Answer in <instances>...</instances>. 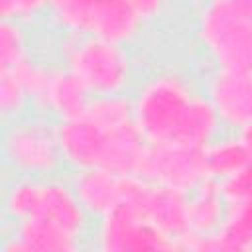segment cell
I'll use <instances>...</instances> for the list:
<instances>
[{"mask_svg": "<svg viewBox=\"0 0 252 252\" xmlns=\"http://www.w3.org/2000/svg\"><path fill=\"white\" fill-rule=\"evenodd\" d=\"M201 91L195 79L175 65H163L140 77L130 94L134 120L148 144L177 142L183 120Z\"/></svg>", "mask_w": 252, "mask_h": 252, "instance_id": "obj_1", "label": "cell"}, {"mask_svg": "<svg viewBox=\"0 0 252 252\" xmlns=\"http://www.w3.org/2000/svg\"><path fill=\"white\" fill-rule=\"evenodd\" d=\"M57 55L93 96L132 93L140 79L132 47L104 37L61 33Z\"/></svg>", "mask_w": 252, "mask_h": 252, "instance_id": "obj_2", "label": "cell"}, {"mask_svg": "<svg viewBox=\"0 0 252 252\" xmlns=\"http://www.w3.org/2000/svg\"><path fill=\"white\" fill-rule=\"evenodd\" d=\"M193 39L209 69L252 73V22L222 2L207 0L195 10Z\"/></svg>", "mask_w": 252, "mask_h": 252, "instance_id": "obj_3", "label": "cell"}, {"mask_svg": "<svg viewBox=\"0 0 252 252\" xmlns=\"http://www.w3.org/2000/svg\"><path fill=\"white\" fill-rule=\"evenodd\" d=\"M47 20L61 33L96 35L130 47L148 30L128 0H51Z\"/></svg>", "mask_w": 252, "mask_h": 252, "instance_id": "obj_4", "label": "cell"}, {"mask_svg": "<svg viewBox=\"0 0 252 252\" xmlns=\"http://www.w3.org/2000/svg\"><path fill=\"white\" fill-rule=\"evenodd\" d=\"M2 163L6 175L51 177L65 169L55 120L41 114H28L4 122Z\"/></svg>", "mask_w": 252, "mask_h": 252, "instance_id": "obj_5", "label": "cell"}, {"mask_svg": "<svg viewBox=\"0 0 252 252\" xmlns=\"http://www.w3.org/2000/svg\"><path fill=\"white\" fill-rule=\"evenodd\" d=\"M91 246L100 252L177 250V244L148 222L130 203L120 205L106 217L93 222Z\"/></svg>", "mask_w": 252, "mask_h": 252, "instance_id": "obj_6", "label": "cell"}, {"mask_svg": "<svg viewBox=\"0 0 252 252\" xmlns=\"http://www.w3.org/2000/svg\"><path fill=\"white\" fill-rule=\"evenodd\" d=\"M205 148L189 146L183 142H158L148 144L138 177L179 191H193L203 179L205 171Z\"/></svg>", "mask_w": 252, "mask_h": 252, "instance_id": "obj_7", "label": "cell"}, {"mask_svg": "<svg viewBox=\"0 0 252 252\" xmlns=\"http://www.w3.org/2000/svg\"><path fill=\"white\" fill-rule=\"evenodd\" d=\"M187 195L185 191L154 185L140 177H136L134 187L126 203H130L148 222H152L158 230L169 236L177 250H181V242L185 240L187 228Z\"/></svg>", "mask_w": 252, "mask_h": 252, "instance_id": "obj_8", "label": "cell"}, {"mask_svg": "<svg viewBox=\"0 0 252 252\" xmlns=\"http://www.w3.org/2000/svg\"><path fill=\"white\" fill-rule=\"evenodd\" d=\"M32 219H41L45 222H51L85 242L91 240L93 219L87 215L81 201L77 199L69 177H63L61 173L51 177H41L37 207Z\"/></svg>", "mask_w": 252, "mask_h": 252, "instance_id": "obj_9", "label": "cell"}, {"mask_svg": "<svg viewBox=\"0 0 252 252\" xmlns=\"http://www.w3.org/2000/svg\"><path fill=\"white\" fill-rule=\"evenodd\" d=\"M203 93L215 106L226 132H236L252 122V73L209 69Z\"/></svg>", "mask_w": 252, "mask_h": 252, "instance_id": "obj_10", "label": "cell"}, {"mask_svg": "<svg viewBox=\"0 0 252 252\" xmlns=\"http://www.w3.org/2000/svg\"><path fill=\"white\" fill-rule=\"evenodd\" d=\"M55 128L65 169L77 171L87 167H102L110 128L94 122L87 114L59 120L55 122Z\"/></svg>", "mask_w": 252, "mask_h": 252, "instance_id": "obj_11", "label": "cell"}, {"mask_svg": "<svg viewBox=\"0 0 252 252\" xmlns=\"http://www.w3.org/2000/svg\"><path fill=\"white\" fill-rule=\"evenodd\" d=\"M69 173L71 187L93 222L124 205L136 181V177H126L106 167H87Z\"/></svg>", "mask_w": 252, "mask_h": 252, "instance_id": "obj_12", "label": "cell"}, {"mask_svg": "<svg viewBox=\"0 0 252 252\" xmlns=\"http://www.w3.org/2000/svg\"><path fill=\"white\" fill-rule=\"evenodd\" d=\"M85 246V240L41 219L2 224L0 252H79Z\"/></svg>", "mask_w": 252, "mask_h": 252, "instance_id": "obj_13", "label": "cell"}, {"mask_svg": "<svg viewBox=\"0 0 252 252\" xmlns=\"http://www.w3.org/2000/svg\"><path fill=\"white\" fill-rule=\"evenodd\" d=\"M93 94L87 87L61 63L51 65V73L41 100L35 106V114L47 116L55 122L85 114Z\"/></svg>", "mask_w": 252, "mask_h": 252, "instance_id": "obj_14", "label": "cell"}, {"mask_svg": "<svg viewBox=\"0 0 252 252\" xmlns=\"http://www.w3.org/2000/svg\"><path fill=\"white\" fill-rule=\"evenodd\" d=\"M181 250L193 252H252V201L228 205L222 226L209 236L187 232Z\"/></svg>", "mask_w": 252, "mask_h": 252, "instance_id": "obj_15", "label": "cell"}, {"mask_svg": "<svg viewBox=\"0 0 252 252\" xmlns=\"http://www.w3.org/2000/svg\"><path fill=\"white\" fill-rule=\"evenodd\" d=\"M228 203L222 195L220 183L215 179H203L187 195V228L193 236L215 234L226 219Z\"/></svg>", "mask_w": 252, "mask_h": 252, "instance_id": "obj_16", "label": "cell"}, {"mask_svg": "<svg viewBox=\"0 0 252 252\" xmlns=\"http://www.w3.org/2000/svg\"><path fill=\"white\" fill-rule=\"evenodd\" d=\"M203 154H205L207 177L219 183L234 175L238 169H242L250 161V156L242 146L238 134L226 132V130L219 134L209 146H205Z\"/></svg>", "mask_w": 252, "mask_h": 252, "instance_id": "obj_17", "label": "cell"}, {"mask_svg": "<svg viewBox=\"0 0 252 252\" xmlns=\"http://www.w3.org/2000/svg\"><path fill=\"white\" fill-rule=\"evenodd\" d=\"M39 177L6 175L2 189L4 222H22L33 217L39 197Z\"/></svg>", "mask_w": 252, "mask_h": 252, "instance_id": "obj_18", "label": "cell"}, {"mask_svg": "<svg viewBox=\"0 0 252 252\" xmlns=\"http://www.w3.org/2000/svg\"><path fill=\"white\" fill-rule=\"evenodd\" d=\"M33 57L32 51V35L28 32V24L20 20H0V73H8L18 69Z\"/></svg>", "mask_w": 252, "mask_h": 252, "instance_id": "obj_19", "label": "cell"}, {"mask_svg": "<svg viewBox=\"0 0 252 252\" xmlns=\"http://www.w3.org/2000/svg\"><path fill=\"white\" fill-rule=\"evenodd\" d=\"M33 112L32 98L14 73H0V114L4 122L20 120Z\"/></svg>", "mask_w": 252, "mask_h": 252, "instance_id": "obj_20", "label": "cell"}, {"mask_svg": "<svg viewBox=\"0 0 252 252\" xmlns=\"http://www.w3.org/2000/svg\"><path fill=\"white\" fill-rule=\"evenodd\" d=\"M220 189L228 205L252 201V159L234 175L220 181Z\"/></svg>", "mask_w": 252, "mask_h": 252, "instance_id": "obj_21", "label": "cell"}, {"mask_svg": "<svg viewBox=\"0 0 252 252\" xmlns=\"http://www.w3.org/2000/svg\"><path fill=\"white\" fill-rule=\"evenodd\" d=\"M128 4L138 14V18L150 28L152 24H158L167 16L173 0H128Z\"/></svg>", "mask_w": 252, "mask_h": 252, "instance_id": "obj_22", "label": "cell"}, {"mask_svg": "<svg viewBox=\"0 0 252 252\" xmlns=\"http://www.w3.org/2000/svg\"><path fill=\"white\" fill-rule=\"evenodd\" d=\"M236 16L252 22V0H219Z\"/></svg>", "mask_w": 252, "mask_h": 252, "instance_id": "obj_23", "label": "cell"}, {"mask_svg": "<svg viewBox=\"0 0 252 252\" xmlns=\"http://www.w3.org/2000/svg\"><path fill=\"white\" fill-rule=\"evenodd\" d=\"M236 134H238L242 146L246 148V152H248V156L252 159V122H248L246 126H242L240 130H236Z\"/></svg>", "mask_w": 252, "mask_h": 252, "instance_id": "obj_24", "label": "cell"}, {"mask_svg": "<svg viewBox=\"0 0 252 252\" xmlns=\"http://www.w3.org/2000/svg\"><path fill=\"white\" fill-rule=\"evenodd\" d=\"M203 2H207V0H173V4L183 6V8H191V10H197Z\"/></svg>", "mask_w": 252, "mask_h": 252, "instance_id": "obj_25", "label": "cell"}]
</instances>
